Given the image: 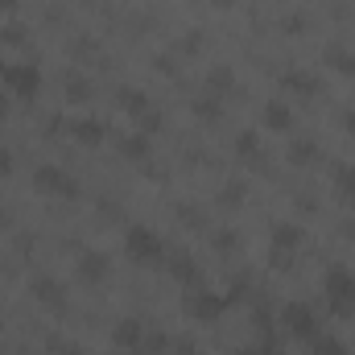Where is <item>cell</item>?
I'll list each match as a JSON object with an SVG mask.
<instances>
[{"instance_id": "1", "label": "cell", "mask_w": 355, "mask_h": 355, "mask_svg": "<svg viewBox=\"0 0 355 355\" xmlns=\"http://www.w3.org/2000/svg\"><path fill=\"white\" fill-rule=\"evenodd\" d=\"M322 289H327L331 314H352L355 310V272H347V268H331L327 281H322Z\"/></svg>"}, {"instance_id": "2", "label": "cell", "mask_w": 355, "mask_h": 355, "mask_svg": "<svg viewBox=\"0 0 355 355\" xmlns=\"http://www.w3.org/2000/svg\"><path fill=\"white\" fill-rule=\"evenodd\" d=\"M124 248H128V257H132V261H157V257L166 252L162 236H157L153 227H145V223H137V227H128V232H124Z\"/></svg>"}, {"instance_id": "3", "label": "cell", "mask_w": 355, "mask_h": 355, "mask_svg": "<svg viewBox=\"0 0 355 355\" xmlns=\"http://www.w3.org/2000/svg\"><path fill=\"white\" fill-rule=\"evenodd\" d=\"M223 306H227L223 293H211V289H190V293H186V310H190V318H198V322H215V318L223 314Z\"/></svg>"}, {"instance_id": "4", "label": "cell", "mask_w": 355, "mask_h": 355, "mask_svg": "<svg viewBox=\"0 0 355 355\" xmlns=\"http://www.w3.org/2000/svg\"><path fill=\"white\" fill-rule=\"evenodd\" d=\"M4 83L12 95H21V99H33L37 87H42V71L33 67V62H12L8 71H4Z\"/></svg>"}, {"instance_id": "5", "label": "cell", "mask_w": 355, "mask_h": 355, "mask_svg": "<svg viewBox=\"0 0 355 355\" xmlns=\"http://www.w3.org/2000/svg\"><path fill=\"white\" fill-rule=\"evenodd\" d=\"M75 272H79L87 285H99V281L112 277V257H103V252H95V248H83V252L75 257Z\"/></svg>"}, {"instance_id": "6", "label": "cell", "mask_w": 355, "mask_h": 355, "mask_svg": "<svg viewBox=\"0 0 355 355\" xmlns=\"http://www.w3.org/2000/svg\"><path fill=\"white\" fill-rule=\"evenodd\" d=\"M285 331L297 335V339H314V335H318L314 310H310L306 302H289V306H285Z\"/></svg>"}, {"instance_id": "7", "label": "cell", "mask_w": 355, "mask_h": 355, "mask_svg": "<svg viewBox=\"0 0 355 355\" xmlns=\"http://www.w3.org/2000/svg\"><path fill=\"white\" fill-rule=\"evenodd\" d=\"M33 186H37V190H50V194H79V186H75L71 178L62 174L58 166H37V174H33Z\"/></svg>"}, {"instance_id": "8", "label": "cell", "mask_w": 355, "mask_h": 355, "mask_svg": "<svg viewBox=\"0 0 355 355\" xmlns=\"http://www.w3.org/2000/svg\"><path fill=\"white\" fill-rule=\"evenodd\" d=\"M33 297H37L46 310H67V289H62V281H54V277H37V281H33Z\"/></svg>"}, {"instance_id": "9", "label": "cell", "mask_w": 355, "mask_h": 355, "mask_svg": "<svg viewBox=\"0 0 355 355\" xmlns=\"http://www.w3.org/2000/svg\"><path fill=\"white\" fill-rule=\"evenodd\" d=\"M302 244H306V232H302L297 223H289V219L272 223V248H277V252H297Z\"/></svg>"}, {"instance_id": "10", "label": "cell", "mask_w": 355, "mask_h": 355, "mask_svg": "<svg viewBox=\"0 0 355 355\" xmlns=\"http://www.w3.org/2000/svg\"><path fill=\"white\" fill-rule=\"evenodd\" d=\"M141 339H145V322H141V318H120V322L112 327V343H120V347H128V352H137Z\"/></svg>"}, {"instance_id": "11", "label": "cell", "mask_w": 355, "mask_h": 355, "mask_svg": "<svg viewBox=\"0 0 355 355\" xmlns=\"http://www.w3.org/2000/svg\"><path fill=\"white\" fill-rule=\"evenodd\" d=\"M71 137H75L79 145H99V141L107 137V128H103L99 120H91V116H79V120H71Z\"/></svg>"}, {"instance_id": "12", "label": "cell", "mask_w": 355, "mask_h": 355, "mask_svg": "<svg viewBox=\"0 0 355 355\" xmlns=\"http://www.w3.org/2000/svg\"><path fill=\"white\" fill-rule=\"evenodd\" d=\"M170 272H174V281H182V285H198V265L190 261V252H174L170 257Z\"/></svg>"}, {"instance_id": "13", "label": "cell", "mask_w": 355, "mask_h": 355, "mask_svg": "<svg viewBox=\"0 0 355 355\" xmlns=\"http://www.w3.org/2000/svg\"><path fill=\"white\" fill-rule=\"evenodd\" d=\"M116 99L128 107V116H132V120H137V116H145V112H153L149 95H141V91H132V87H120V91H116Z\"/></svg>"}, {"instance_id": "14", "label": "cell", "mask_w": 355, "mask_h": 355, "mask_svg": "<svg viewBox=\"0 0 355 355\" xmlns=\"http://www.w3.org/2000/svg\"><path fill=\"white\" fill-rule=\"evenodd\" d=\"M265 124H268V128H277V132H285V128L293 124V112H289L285 103L268 99V103H265Z\"/></svg>"}, {"instance_id": "15", "label": "cell", "mask_w": 355, "mask_h": 355, "mask_svg": "<svg viewBox=\"0 0 355 355\" xmlns=\"http://www.w3.org/2000/svg\"><path fill=\"white\" fill-rule=\"evenodd\" d=\"M327 62L339 71V75H347V79H355V54L352 50H339V46H327Z\"/></svg>"}, {"instance_id": "16", "label": "cell", "mask_w": 355, "mask_h": 355, "mask_svg": "<svg viewBox=\"0 0 355 355\" xmlns=\"http://www.w3.org/2000/svg\"><path fill=\"white\" fill-rule=\"evenodd\" d=\"M285 87L297 91V95H314V91H318V79H314L310 71H289V75H285Z\"/></svg>"}, {"instance_id": "17", "label": "cell", "mask_w": 355, "mask_h": 355, "mask_svg": "<svg viewBox=\"0 0 355 355\" xmlns=\"http://www.w3.org/2000/svg\"><path fill=\"white\" fill-rule=\"evenodd\" d=\"M120 153H124V157H149V137H145V132L120 137Z\"/></svg>"}, {"instance_id": "18", "label": "cell", "mask_w": 355, "mask_h": 355, "mask_svg": "<svg viewBox=\"0 0 355 355\" xmlns=\"http://www.w3.org/2000/svg\"><path fill=\"white\" fill-rule=\"evenodd\" d=\"M162 352H170V339L162 331H145V339L137 343V355H162Z\"/></svg>"}, {"instance_id": "19", "label": "cell", "mask_w": 355, "mask_h": 355, "mask_svg": "<svg viewBox=\"0 0 355 355\" xmlns=\"http://www.w3.org/2000/svg\"><path fill=\"white\" fill-rule=\"evenodd\" d=\"M310 355H347V347H343V339H335V335H314Z\"/></svg>"}, {"instance_id": "20", "label": "cell", "mask_w": 355, "mask_h": 355, "mask_svg": "<svg viewBox=\"0 0 355 355\" xmlns=\"http://www.w3.org/2000/svg\"><path fill=\"white\" fill-rule=\"evenodd\" d=\"M314 157H318L314 141H293V145H289V162H293V166H306V162H314Z\"/></svg>"}, {"instance_id": "21", "label": "cell", "mask_w": 355, "mask_h": 355, "mask_svg": "<svg viewBox=\"0 0 355 355\" xmlns=\"http://www.w3.org/2000/svg\"><path fill=\"white\" fill-rule=\"evenodd\" d=\"M236 153L240 157H261V137L257 132H240L236 137Z\"/></svg>"}, {"instance_id": "22", "label": "cell", "mask_w": 355, "mask_h": 355, "mask_svg": "<svg viewBox=\"0 0 355 355\" xmlns=\"http://www.w3.org/2000/svg\"><path fill=\"white\" fill-rule=\"evenodd\" d=\"M207 91H232V71L227 67H211L207 71Z\"/></svg>"}, {"instance_id": "23", "label": "cell", "mask_w": 355, "mask_h": 355, "mask_svg": "<svg viewBox=\"0 0 355 355\" xmlns=\"http://www.w3.org/2000/svg\"><path fill=\"white\" fill-rule=\"evenodd\" d=\"M194 116L198 120H219V99L211 95V99H194Z\"/></svg>"}, {"instance_id": "24", "label": "cell", "mask_w": 355, "mask_h": 355, "mask_svg": "<svg viewBox=\"0 0 355 355\" xmlns=\"http://www.w3.org/2000/svg\"><path fill=\"white\" fill-rule=\"evenodd\" d=\"M211 244H215L219 252H236V244H240V236H236L232 227H223V232H215V236H211Z\"/></svg>"}, {"instance_id": "25", "label": "cell", "mask_w": 355, "mask_h": 355, "mask_svg": "<svg viewBox=\"0 0 355 355\" xmlns=\"http://www.w3.org/2000/svg\"><path fill=\"white\" fill-rule=\"evenodd\" d=\"M0 42H8V46H25L29 33H25V25H4V29H0Z\"/></svg>"}, {"instance_id": "26", "label": "cell", "mask_w": 355, "mask_h": 355, "mask_svg": "<svg viewBox=\"0 0 355 355\" xmlns=\"http://www.w3.org/2000/svg\"><path fill=\"white\" fill-rule=\"evenodd\" d=\"M87 95H91V83H87V79H79V75H75V79L67 83V99H71V103H75V99H87Z\"/></svg>"}, {"instance_id": "27", "label": "cell", "mask_w": 355, "mask_h": 355, "mask_svg": "<svg viewBox=\"0 0 355 355\" xmlns=\"http://www.w3.org/2000/svg\"><path fill=\"white\" fill-rule=\"evenodd\" d=\"M170 355H198V343H194L190 335H182V339H170Z\"/></svg>"}, {"instance_id": "28", "label": "cell", "mask_w": 355, "mask_h": 355, "mask_svg": "<svg viewBox=\"0 0 355 355\" xmlns=\"http://www.w3.org/2000/svg\"><path fill=\"white\" fill-rule=\"evenodd\" d=\"M178 219H182L186 227H202V215H198V207H190V202L178 207Z\"/></svg>"}, {"instance_id": "29", "label": "cell", "mask_w": 355, "mask_h": 355, "mask_svg": "<svg viewBox=\"0 0 355 355\" xmlns=\"http://www.w3.org/2000/svg\"><path fill=\"white\" fill-rule=\"evenodd\" d=\"M339 190H343L347 198H355V166H343V170H339Z\"/></svg>"}, {"instance_id": "30", "label": "cell", "mask_w": 355, "mask_h": 355, "mask_svg": "<svg viewBox=\"0 0 355 355\" xmlns=\"http://www.w3.org/2000/svg\"><path fill=\"white\" fill-rule=\"evenodd\" d=\"M240 198H244V186H240V182H227V186L219 190V202H240Z\"/></svg>"}, {"instance_id": "31", "label": "cell", "mask_w": 355, "mask_h": 355, "mask_svg": "<svg viewBox=\"0 0 355 355\" xmlns=\"http://www.w3.org/2000/svg\"><path fill=\"white\" fill-rule=\"evenodd\" d=\"M50 352L54 355H83V352H75V347H67V339H50Z\"/></svg>"}, {"instance_id": "32", "label": "cell", "mask_w": 355, "mask_h": 355, "mask_svg": "<svg viewBox=\"0 0 355 355\" xmlns=\"http://www.w3.org/2000/svg\"><path fill=\"white\" fill-rule=\"evenodd\" d=\"M236 355H281V352L268 347V343H261V347H244V352H236Z\"/></svg>"}, {"instance_id": "33", "label": "cell", "mask_w": 355, "mask_h": 355, "mask_svg": "<svg viewBox=\"0 0 355 355\" xmlns=\"http://www.w3.org/2000/svg\"><path fill=\"white\" fill-rule=\"evenodd\" d=\"M8 170H12V153H8V149L0 145V178L8 174Z\"/></svg>"}, {"instance_id": "34", "label": "cell", "mask_w": 355, "mask_h": 355, "mask_svg": "<svg viewBox=\"0 0 355 355\" xmlns=\"http://www.w3.org/2000/svg\"><path fill=\"white\" fill-rule=\"evenodd\" d=\"M343 128L355 137V107H352V112H343Z\"/></svg>"}, {"instance_id": "35", "label": "cell", "mask_w": 355, "mask_h": 355, "mask_svg": "<svg viewBox=\"0 0 355 355\" xmlns=\"http://www.w3.org/2000/svg\"><path fill=\"white\" fill-rule=\"evenodd\" d=\"M0 8H4V12H12V8H17V0H0Z\"/></svg>"}, {"instance_id": "36", "label": "cell", "mask_w": 355, "mask_h": 355, "mask_svg": "<svg viewBox=\"0 0 355 355\" xmlns=\"http://www.w3.org/2000/svg\"><path fill=\"white\" fill-rule=\"evenodd\" d=\"M4 112H8V99H0V116H4Z\"/></svg>"}, {"instance_id": "37", "label": "cell", "mask_w": 355, "mask_h": 355, "mask_svg": "<svg viewBox=\"0 0 355 355\" xmlns=\"http://www.w3.org/2000/svg\"><path fill=\"white\" fill-rule=\"evenodd\" d=\"M4 71H8V67H4V62H0V79H4Z\"/></svg>"}, {"instance_id": "38", "label": "cell", "mask_w": 355, "mask_h": 355, "mask_svg": "<svg viewBox=\"0 0 355 355\" xmlns=\"http://www.w3.org/2000/svg\"><path fill=\"white\" fill-rule=\"evenodd\" d=\"M215 4H232V0H215Z\"/></svg>"}]
</instances>
